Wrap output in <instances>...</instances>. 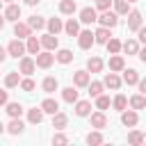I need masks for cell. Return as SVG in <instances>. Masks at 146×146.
<instances>
[{"instance_id": "5", "label": "cell", "mask_w": 146, "mask_h": 146, "mask_svg": "<svg viewBox=\"0 0 146 146\" xmlns=\"http://www.w3.org/2000/svg\"><path fill=\"white\" fill-rule=\"evenodd\" d=\"M7 52H9L11 57H23V52H25V46L21 43V39H14V41L7 46Z\"/></svg>"}, {"instance_id": "15", "label": "cell", "mask_w": 146, "mask_h": 146, "mask_svg": "<svg viewBox=\"0 0 146 146\" xmlns=\"http://www.w3.org/2000/svg\"><path fill=\"white\" fill-rule=\"evenodd\" d=\"M27 121H30V123H41V121H43V110H41V107H39V110L32 107V110L27 112Z\"/></svg>"}, {"instance_id": "16", "label": "cell", "mask_w": 146, "mask_h": 146, "mask_svg": "<svg viewBox=\"0 0 146 146\" xmlns=\"http://www.w3.org/2000/svg\"><path fill=\"white\" fill-rule=\"evenodd\" d=\"M66 114H62V112H55L52 114V128H57V130H62V128H66Z\"/></svg>"}, {"instance_id": "39", "label": "cell", "mask_w": 146, "mask_h": 146, "mask_svg": "<svg viewBox=\"0 0 146 146\" xmlns=\"http://www.w3.org/2000/svg\"><path fill=\"white\" fill-rule=\"evenodd\" d=\"M128 5H130V2H125V0H114L116 14H128Z\"/></svg>"}, {"instance_id": "53", "label": "cell", "mask_w": 146, "mask_h": 146, "mask_svg": "<svg viewBox=\"0 0 146 146\" xmlns=\"http://www.w3.org/2000/svg\"><path fill=\"white\" fill-rule=\"evenodd\" d=\"M2 132H5V125H2V123H0V135H2Z\"/></svg>"}, {"instance_id": "7", "label": "cell", "mask_w": 146, "mask_h": 146, "mask_svg": "<svg viewBox=\"0 0 146 146\" xmlns=\"http://www.w3.org/2000/svg\"><path fill=\"white\" fill-rule=\"evenodd\" d=\"M34 66H36L34 59H30V57H23V59H21V73L32 75V73H34Z\"/></svg>"}, {"instance_id": "40", "label": "cell", "mask_w": 146, "mask_h": 146, "mask_svg": "<svg viewBox=\"0 0 146 146\" xmlns=\"http://www.w3.org/2000/svg\"><path fill=\"white\" fill-rule=\"evenodd\" d=\"M96 105H98V110H107L110 107V98L100 94V96H96Z\"/></svg>"}, {"instance_id": "23", "label": "cell", "mask_w": 146, "mask_h": 146, "mask_svg": "<svg viewBox=\"0 0 146 146\" xmlns=\"http://www.w3.org/2000/svg\"><path fill=\"white\" fill-rule=\"evenodd\" d=\"M121 123L128 125V128L130 125H137V112H123L121 114Z\"/></svg>"}, {"instance_id": "30", "label": "cell", "mask_w": 146, "mask_h": 146, "mask_svg": "<svg viewBox=\"0 0 146 146\" xmlns=\"http://www.w3.org/2000/svg\"><path fill=\"white\" fill-rule=\"evenodd\" d=\"M71 59H73V52H71V50H66V48H62V50L57 52V62H59V64H68Z\"/></svg>"}, {"instance_id": "42", "label": "cell", "mask_w": 146, "mask_h": 146, "mask_svg": "<svg viewBox=\"0 0 146 146\" xmlns=\"http://www.w3.org/2000/svg\"><path fill=\"white\" fill-rule=\"evenodd\" d=\"M87 144H103V135L100 132H89L87 135Z\"/></svg>"}, {"instance_id": "12", "label": "cell", "mask_w": 146, "mask_h": 146, "mask_svg": "<svg viewBox=\"0 0 146 146\" xmlns=\"http://www.w3.org/2000/svg\"><path fill=\"white\" fill-rule=\"evenodd\" d=\"M73 82H75V87H87L89 84V73L87 71H75Z\"/></svg>"}, {"instance_id": "28", "label": "cell", "mask_w": 146, "mask_h": 146, "mask_svg": "<svg viewBox=\"0 0 146 146\" xmlns=\"http://www.w3.org/2000/svg\"><path fill=\"white\" fill-rule=\"evenodd\" d=\"M87 68H89L91 73H98V71L103 68V59H100V57H91V59L87 62Z\"/></svg>"}, {"instance_id": "17", "label": "cell", "mask_w": 146, "mask_h": 146, "mask_svg": "<svg viewBox=\"0 0 146 146\" xmlns=\"http://www.w3.org/2000/svg\"><path fill=\"white\" fill-rule=\"evenodd\" d=\"M23 128H25V125H23V121H21L18 116H16V119H11V121H9V125H7V130H9L11 135H21V132H23Z\"/></svg>"}, {"instance_id": "34", "label": "cell", "mask_w": 146, "mask_h": 146, "mask_svg": "<svg viewBox=\"0 0 146 146\" xmlns=\"http://www.w3.org/2000/svg\"><path fill=\"white\" fill-rule=\"evenodd\" d=\"M62 27H64V25H62L59 18H50V21H48V30H50V34H57Z\"/></svg>"}, {"instance_id": "31", "label": "cell", "mask_w": 146, "mask_h": 146, "mask_svg": "<svg viewBox=\"0 0 146 146\" xmlns=\"http://www.w3.org/2000/svg\"><path fill=\"white\" fill-rule=\"evenodd\" d=\"M123 57H119V55H114V57H110V68L112 71H123Z\"/></svg>"}, {"instance_id": "22", "label": "cell", "mask_w": 146, "mask_h": 146, "mask_svg": "<svg viewBox=\"0 0 146 146\" xmlns=\"http://www.w3.org/2000/svg\"><path fill=\"white\" fill-rule=\"evenodd\" d=\"M7 114H9L11 119L21 116V114H23V105H21V103H7Z\"/></svg>"}, {"instance_id": "11", "label": "cell", "mask_w": 146, "mask_h": 146, "mask_svg": "<svg viewBox=\"0 0 146 146\" xmlns=\"http://www.w3.org/2000/svg\"><path fill=\"white\" fill-rule=\"evenodd\" d=\"M41 46H43L46 50H55V48H57V36H55V34H43V36H41Z\"/></svg>"}, {"instance_id": "32", "label": "cell", "mask_w": 146, "mask_h": 146, "mask_svg": "<svg viewBox=\"0 0 146 146\" xmlns=\"http://www.w3.org/2000/svg\"><path fill=\"white\" fill-rule=\"evenodd\" d=\"M130 105H132V110H144L146 107V96H132Z\"/></svg>"}, {"instance_id": "24", "label": "cell", "mask_w": 146, "mask_h": 146, "mask_svg": "<svg viewBox=\"0 0 146 146\" xmlns=\"http://www.w3.org/2000/svg\"><path fill=\"white\" fill-rule=\"evenodd\" d=\"M64 30H66L68 36H78V34H80V25H78V21H73V18L64 25Z\"/></svg>"}, {"instance_id": "52", "label": "cell", "mask_w": 146, "mask_h": 146, "mask_svg": "<svg viewBox=\"0 0 146 146\" xmlns=\"http://www.w3.org/2000/svg\"><path fill=\"white\" fill-rule=\"evenodd\" d=\"M2 25H5V16L0 14V30H2Z\"/></svg>"}, {"instance_id": "21", "label": "cell", "mask_w": 146, "mask_h": 146, "mask_svg": "<svg viewBox=\"0 0 146 146\" xmlns=\"http://www.w3.org/2000/svg\"><path fill=\"white\" fill-rule=\"evenodd\" d=\"M62 98H64L66 103H78V91H75V87H66V89L62 91Z\"/></svg>"}, {"instance_id": "33", "label": "cell", "mask_w": 146, "mask_h": 146, "mask_svg": "<svg viewBox=\"0 0 146 146\" xmlns=\"http://www.w3.org/2000/svg\"><path fill=\"white\" fill-rule=\"evenodd\" d=\"M128 141H130V144H144V141H146V137H144V132L132 130V132L128 135Z\"/></svg>"}, {"instance_id": "36", "label": "cell", "mask_w": 146, "mask_h": 146, "mask_svg": "<svg viewBox=\"0 0 146 146\" xmlns=\"http://www.w3.org/2000/svg\"><path fill=\"white\" fill-rule=\"evenodd\" d=\"M55 89H57V80H55V78H46V80H43V91H46V94H52Z\"/></svg>"}, {"instance_id": "8", "label": "cell", "mask_w": 146, "mask_h": 146, "mask_svg": "<svg viewBox=\"0 0 146 146\" xmlns=\"http://www.w3.org/2000/svg\"><path fill=\"white\" fill-rule=\"evenodd\" d=\"M103 87L119 89V87H121V80H119V75H116V73H107V75H105V80H103Z\"/></svg>"}, {"instance_id": "46", "label": "cell", "mask_w": 146, "mask_h": 146, "mask_svg": "<svg viewBox=\"0 0 146 146\" xmlns=\"http://www.w3.org/2000/svg\"><path fill=\"white\" fill-rule=\"evenodd\" d=\"M139 41L146 43V27H139Z\"/></svg>"}, {"instance_id": "48", "label": "cell", "mask_w": 146, "mask_h": 146, "mask_svg": "<svg viewBox=\"0 0 146 146\" xmlns=\"http://www.w3.org/2000/svg\"><path fill=\"white\" fill-rule=\"evenodd\" d=\"M137 84H139V91H141V94L146 96V78H144V80H139Z\"/></svg>"}, {"instance_id": "25", "label": "cell", "mask_w": 146, "mask_h": 146, "mask_svg": "<svg viewBox=\"0 0 146 146\" xmlns=\"http://www.w3.org/2000/svg\"><path fill=\"white\" fill-rule=\"evenodd\" d=\"M14 34H16L18 39L30 36V25H25V23H16V25H14Z\"/></svg>"}, {"instance_id": "10", "label": "cell", "mask_w": 146, "mask_h": 146, "mask_svg": "<svg viewBox=\"0 0 146 146\" xmlns=\"http://www.w3.org/2000/svg\"><path fill=\"white\" fill-rule=\"evenodd\" d=\"M5 18H7V21H18V18H21V7H18V5H9V7L5 9Z\"/></svg>"}, {"instance_id": "49", "label": "cell", "mask_w": 146, "mask_h": 146, "mask_svg": "<svg viewBox=\"0 0 146 146\" xmlns=\"http://www.w3.org/2000/svg\"><path fill=\"white\" fill-rule=\"evenodd\" d=\"M139 59L146 64V48H141V50H139Z\"/></svg>"}, {"instance_id": "6", "label": "cell", "mask_w": 146, "mask_h": 146, "mask_svg": "<svg viewBox=\"0 0 146 146\" xmlns=\"http://www.w3.org/2000/svg\"><path fill=\"white\" fill-rule=\"evenodd\" d=\"M52 62H55V57L50 55V50H46V52H36V66H41V68H48Z\"/></svg>"}, {"instance_id": "43", "label": "cell", "mask_w": 146, "mask_h": 146, "mask_svg": "<svg viewBox=\"0 0 146 146\" xmlns=\"http://www.w3.org/2000/svg\"><path fill=\"white\" fill-rule=\"evenodd\" d=\"M18 84H21V89H23V91H32V89H34V80H30V78L21 80Z\"/></svg>"}, {"instance_id": "4", "label": "cell", "mask_w": 146, "mask_h": 146, "mask_svg": "<svg viewBox=\"0 0 146 146\" xmlns=\"http://www.w3.org/2000/svg\"><path fill=\"white\" fill-rule=\"evenodd\" d=\"M141 27V14L137 9L128 11V30H139Z\"/></svg>"}, {"instance_id": "18", "label": "cell", "mask_w": 146, "mask_h": 146, "mask_svg": "<svg viewBox=\"0 0 146 146\" xmlns=\"http://www.w3.org/2000/svg\"><path fill=\"white\" fill-rule=\"evenodd\" d=\"M39 48H41V41H39L36 36H27V46H25V50H27V52H32V55H36V52H39Z\"/></svg>"}, {"instance_id": "29", "label": "cell", "mask_w": 146, "mask_h": 146, "mask_svg": "<svg viewBox=\"0 0 146 146\" xmlns=\"http://www.w3.org/2000/svg\"><path fill=\"white\" fill-rule=\"evenodd\" d=\"M59 11H62V14H73V11H75V0H62Z\"/></svg>"}, {"instance_id": "13", "label": "cell", "mask_w": 146, "mask_h": 146, "mask_svg": "<svg viewBox=\"0 0 146 146\" xmlns=\"http://www.w3.org/2000/svg\"><path fill=\"white\" fill-rule=\"evenodd\" d=\"M91 125H94V128H98V130H103V128L107 125V119H105V114H103V112H96V114H91Z\"/></svg>"}, {"instance_id": "54", "label": "cell", "mask_w": 146, "mask_h": 146, "mask_svg": "<svg viewBox=\"0 0 146 146\" xmlns=\"http://www.w3.org/2000/svg\"><path fill=\"white\" fill-rule=\"evenodd\" d=\"M125 2H137V0H125Z\"/></svg>"}, {"instance_id": "3", "label": "cell", "mask_w": 146, "mask_h": 146, "mask_svg": "<svg viewBox=\"0 0 146 146\" xmlns=\"http://www.w3.org/2000/svg\"><path fill=\"white\" fill-rule=\"evenodd\" d=\"M80 21H82L84 25H91V23H96V21H98V14H96V9H91V7H84V9L80 11Z\"/></svg>"}, {"instance_id": "14", "label": "cell", "mask_w": 146, "mask_h": 146, "mask_svg": "<svg viewBox=\"0 0 146 146\" xmlns=\"http://www.w3.org/2000/svg\"><path fill=\"white\" fill-rule=\"evenodd\" d=\"M112 34H110V30L107 27H100V30H96L94 32V41L96 43H107V39H110Z\"/></svg>"}, {"instance_id": "44", "label": "cell", "mask_w": 146, "mask_h": 146, "mask_svg": "<svg viewBox=\"0 0 146 146\" xmlns=\"http://www.w3.org/2000/svg\"><path fill=\"white\" fill-rule=\"evenodd\" d=\"M96 2H98V9H100V11H107L110 5H112V0H96Z\"/></svg>"}, {"instance_id": "35", "label": "cell", "mask_w": 146, "mask_h": 146, "mask_svg": "<svg viewBox=\"0 0 146 146\" xmlns=\"http://www.w3.org/2000/svg\"><path fill=\"white\" fill-rule=\"evenodd\" d=\"M105 46H107V50H110L112 55H116V52L121 50V41H119V39H107Z\"/></svg>"}, {"instance_id": "50", "label": "cell", "mask_w": 146, "mask_h": 146, "mask_svg": "<svg viewBox=\"0 0 146 146\" xmlns=\"http://www.w3.org/2000/svg\"><path fill=\"white\" fill-rule=\"evenodd\" d=\"M5 57H7V50L0 46V62H5Z\"/></svg>"}, {"instance_id": "51", "label": "cell", "mask_w": 146, "mask_h": 146, "mask_svg": "<svg viewBox=\"0 0 146 146\" xmlns=\"http://www.w3.org/2000/svg\"><path fill=\"white\" fill-rule=\"evenodd\" d=\"M39 0H25V5H36Z\"/></svg>"}, {"instance_id": "41", "label": "cell", "mask_w": 146, "mask_h": 146, "mask_svg": "<svg viewBox=\"0 0 146 146\" xmlns=\"http://www.w3.org/2000/svg\"><path fill=\"white\" fill-rule=\"evenodd\" d=\"M112 105H114L116 110H121V112H123V110H125V105H128V100H125V96H121V94H119V96L114 98V103H112Z\"/></svg>"}, {"instance_id": "47", "label": "cell", "mask_w": 146, "mask_h": 146, "mask_svg": "<svg viewBox=\"0 0 146 146\" xmlns=\"http://www.w3.org/2000/svg\"><path fill=\"white\" fill-rule=\"evenodd\" d=\"M0 105H7V91L0 89Z\"/></svg>"}, {"instance_id": "19", "label": "cell", "mask_w": 146, "mask_h": 146, "mask_svg": "<svg viewBox=\"0 0 146 146\" xmlns=\"http://www.w3.org/2000/svg\"><path fill=\"white\" fill-rule=\"evenodd\" d=\"M121 50H125L128 55H137V52H139V46H137L135 39H128L125 43H121Z\"/></svg>"}, {"instance_id": "56", "label": "cell", "mask_w": 146, "mask_h": 146, "mask_svg": "<svg viewBox=\"0 0 146 146\" xmlns=\"http://www.w3.org/2000/svg\"><path fill=\"white\" fill-rule=\"evenodd\" d=\"M144 137H146V132H144Z\"/></svg>"}, {"instance_id": "38", "label": "cell", "mask_w": 146, "mask_h": 146, "mask_svg": "<svg viewBox=\"0 0 146 146\" xmlns=\"http://www.w3.org/2000/svg\"><path fill=\"white\" fill-rule=\"evenodd\" d=\"M100 94H103V82H91V84H89V96L96 98V96H100Z\"/></svg>"}, {"instance_id": "37", "label": "cell", "mask_w": 146, "mask_h": 146, "mask_svg": "<svg viewBox=\"0 0 146 146\" xmlns=\"http://www.w3.org/2000/svg\"><path fill=\"white\" fill-rule=\"evenodd\" d=\"M18 82H21V78H18V73H16V71H11V73L5 78V84H7V87H16Z\"/></svg>"}, {"instance_id": "20", "label": "cell", "mask_w": 146, "mask_h": 146, "mask_svg": "<svg viewBox=\"0 0 146 146\" xmlns=\"http://www.w3.org/2000/svg\"><path fill=\"white\" fill-rule=\"evenodd\" d=\"M123 82H125V84H137V82H139V75H137V71H135V68H128V71H123Z\"/></svg>"}, {"instance_id": "26", "label": "cell", "mask_w": 146, "mask_h": 146, "mask_svg": "<svg viewBox=\"0 0 146 146\" xmlns=\"http://www.w3.org/2000/svg\"><path fill=\"white\" fill-rule=\"evenodd\" d=\"M91 112V105L87 103V100H78V105H75V114L78 116H87Z\"/></svg>"}, {"instance_id": "45", "label": "cell", "mask_w": 146, "mask_h": 146, "mask_svg": "<svg viewBox=\"0 0 146 146\" xmlns=\"http://www.w3.org/2000/svg\"><path fill=\"white\" fill-rule=\"evenodd\" d=\"M68 141V137H64V135H55L52 137V144H66Z\"/></svg>"}, {"instance_id": "27", "label": "cell", "mask_w": 146, "mask_h": 146, "mask_svg": "<svg viewBox=\"0 0 146 146\" xmlns=\"http://www.w3.org/2000/svg\"><path fill=\"white\" fill-rule=\"evenodd\" d=\"M27 25H30V30H43V25H46V21H43L41 16H30V21H27Z\"/></svg>"}, {"instance_id": "1", "label": "cell", "mask_w": 146, "mask_h": 146, "mask_svg": "<svg viewBox=\"0 0 146 146\" xmlns=\"http://www.w3.org/2000/svg\"><path fill=\"white\" fill-rule=\"evenodd\" d=\"M98 21H100V25H103V27H114V25L119 23L116 14H114V11H110V9H107V11H103V14L98 16Z\"/></svg>"}, {"instance_id": "2", "label": "cell", "mask_w": 146, "mask_h": 146, "mask_svg": "<svg viewBox=\"0 0 146 146\" xmlns=\"http://www.w3.org/2000/svg\"><path fill=\"white\" fill-rule=\"evenodd\" d=\"M78 43H80V48H82V50L91 48V43H96V41H94V32H91V30L80 32V34H78Z\"/></svg>"}, {"instance_id": "9", "label": "cell", "mask_w": 146, "mask_h": 146, "mask_svg": "<svg viewBox=\"0 0 146 146\" xmlns=\"http://www.w3.org/2000/svg\"><path fill=\"white\" fill-rule=\"evenodd\" d=\"M41 110H43L46 114H55V112H59V103L52 100V98H46V100L41 103Z\"/></svg>"}, {"instance_id": "55", "label": "cell", "mask_w": 146, "mask_h": 146, "mask_svg": "<svg viewBox=\"0 0 146 146\" xmlns=\"http://www.w3.org/2000/svg\"><path fill=\"white\" fill-rule=\"evenodd\" d=\"M5 2H11V0H5Z\"/></svg>"}]
</instances>
